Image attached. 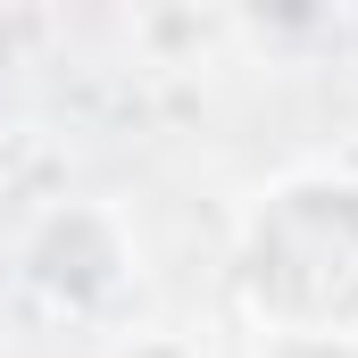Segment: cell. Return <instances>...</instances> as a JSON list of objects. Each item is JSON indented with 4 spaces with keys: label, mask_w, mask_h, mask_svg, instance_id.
<instances>
[{
    "label": "cell",
    "mask_w": 358,
    "mask_h": 358,
    "mask_svg": "<svg viewBox=\"0 0 358 358\" xmlns=\"http://www.w3.org/2000/svg\"><path fill=\"white\" fill-rule=\"evenodd\" d=\"M234 300L259 342H325L358 334V183L292 176L242 225Z\"/></svg>",
    "instance_id": "cell-1"
},
{
    "label": "cell",
    "mask_w": 358,
    "mask_h": 358,
    "mask_svg": "<svg viewBox=\"0 0 358 358\" xmlns=\"http://www.w3.org/2000/svg\"><path fill=\"white\" fill-rule=\"evenodd\" d=\"M259 358H358V334H325V342H259Z\"/></svg>",
    "instance_id": "cell-2"
}]
</instances>
